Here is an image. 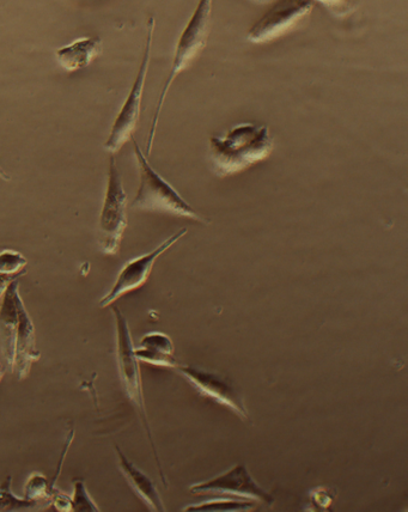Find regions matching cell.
<instances>
[{"mask_svg":"<svg viewBox=\"0 0 408 512\" xmlns=\"http://www.w3.org/2000/svg\"><path fill=\"white\" fill-rule=\"evenodd\" d=\"M54 487L50 481L44 475L34 473L32 477L28 479L26 490H24V498L29 501H34L46 508L51 505V496Z\"/></svg>","mask_w":408,"mask_h":512,"instance_id":"16","label":"cell"},{"mask_svg":"<svg viewBox=\"0 0 408 512\" xmlns=\"http://www.w3.org/2000/svg\"><path fill=\"white\" fill-rule=\"evenodd\" d=\"M127 206H129V198H127L117 161L112 155L111 161H109L108 184L99 222V246L101 251L107 255H115L119 252L127 223H129Z\"/></svg>","mask_w":408,"mask_h":512,"instance_id":"6","label":"cell"},{"mask_svg":"<svg viewBox=\"0 0 408 512\" xmlns=\"http://www.w3.org/2000/svg\"><path fill=\"white\" fill-rule=\"evenodd\" d=\"M3 377H4V369L2 367V364H0V381L3 380Z\"/></svg>","mask_w":408,"mask_h":512,"instance_id":"25","label":"cell"},{"mask_svg":"<svg viewBox=\"0 0 408 512\" xmlns=\"http://www.w3.org/2000/svg\"><path fill=\"white\" fill-rule=\"evenodd\" d=\"M212 9L213 0H199L196 10H194L186 27L182 30L178 44L175 47L172 69H170L167 81L163 85L154 119H152L148 143H146V156H150L152 148H154L158 123H160L162 109L170 88L182 72L190 69L207 45L211 33Z\"/></svg>","mask_w":408,"mask_h":512,"instance_id":"3","label":"cell"},{"mask_svg":"<svg viewBox=\"0 0 408 512\" xmlns=\"http://www.w3.org/2000/svg\"><path fill=\"white\" fill-rule=\"evenodd\" d=\"M252 2L259 3V4H267V3L276 2V0H252Z\"/></svg>","mask_w":408,"mask_h":512,"instance_id":"24","label":"cell"},{"mask_svg":"<svg viewBox=\"0 0 408 512\" xmlns=\"http://www.w3.org/2000/svg\"><path fill=\"white\" fill-rule=\"evenodd\" d=\"M11 481L12 478L8 477L0 485V511H28L42 507L39 503L15 496L11 491Z\"/></svg>","mask_w":408,"mask_h":512,"instance_id":"17","label":"cell"},{"mask_svg":"<svg viewBox=\"0 0 408 512\" xmlns=\"http://www.w3.org/2000/svg\"><path fill=\"white\" fill-rule=\"evenodd\" d=\"M139 362L156 365V367L176 369L178 362L175 359V347L172 338L161 332L145 334L140 340L139 347H135Z\"/></svg>","mask_w":408,"mask_h":512,"instance_id":"12","label":"cell"},{"mask_svg":"<svg viewBox=\"0 0 408 512\" xmlns=\"http://www.w3.org/2000/svg\"><path fill=\"white\" fill-rule=\"evenodd\" d=\"M175 370L184 376L200 394L230 408L242 420L248 422L249 413L245 399L224 377L203 369L184 367V365H178Z\"/></svg>","mask_w":408,"mask_h":512,"instance_id":"11","label":"cell"},{"mask_svg":"<svg viewBox=\"0 0 408 512\" xmlns=\"http://www.w3.org/2000/svg\"><path fill=\"white\" fill-rule=\"evenodd\" d=\"M112 312L115 319V328H117V359L120 379L124 384L127 396H129L132 404L135 405L138 410L146 435H148L152 451H154L162 483L164 486L168 487L160 456L157 454L154 438H152L148 413H146L142 374H140L139 359L136 356L135 345H133L129 322H127L126 316L118 307H113Z\"/></svg>","mask_w":408,"mask_h":512,"instance_id":"5","label":"cell"},{"mask_svg":"<svg viewBox=\"0 0 408 512\" xmlns=\"http://www.w3.org/2000/svg\"><path fill=\"white\" fill-rule=\"evenodd\" d=\"M273 150L269 126L243 123L210 138L207 162L217 178H230L266 161Z\"/></svg>","mask_w":408,"mask_h":512,"instance_id":"1","label":"cell"},{"mask_svg":"<svg viewBox=\"0 0 408 512\" xmlns=\"http://www.w3.org/2000/svg\"><path fill=\"white\" fill-rule=\"evenodd\" d=\"M0 179L4 181H10V176L8 173L5 172V170L0 166Z\"/></svg>","mask_w":408,"mask_h":512,"instance_id":"23","label":"cell"},{"mask_svg":"<svg viewBox=\"0 0 408 512\" xmlns=\"http://www.w3.org/2000/svg\"><path fill=\"white\" fill-rule=\"evenodd\" d=\"M314 8L313 0H276V4L249 29L247 40L255 45L278 40L312 14Z\"/></svg>","mask_w":408,"mask_h":512,"instance_id":"8","label":"cell"},{"mask_svg":"<svg viewBox=\"0 0 408 512\" xmlns=\"http://www.w3.org/2000/svg\"><path fill=\"white\" fill-rule=\"evenodd\" d=\"M51 504L54 505V507H56L58 511H63V512L72 511L71 498L57 490H53V492H52Z\"/></svg>","mask_w":408,"mask_h":512,"instance_id":"21","label":"cell"},{"mask_svg":"<svg viewBox=\"0 0 408 512\" xmlns=\"http://www.w3.org/2000/svg\"><path fill=\"white\" fill-rule=\"evenodd\" d=\"M115 451H117L119 457V467L121 472L124 473L125 478L129 481L132 489L137 492V495L143 499V502L148 505L152 511H166L154 481H152L144 472L140 471L137 466L133 465L118 446L115 447Z\"/></svg>","mask_w":408,"mask_h":512,"instance_id":"14","label":"cell"},{"mask_svg":"<svg viewBox=\"0 0 408 512\" xmlns=\"http://www.w3.org/2000/svg\"><path fill=\"white\" fill-rule=\"evenodd\" d=\"M257 504L247 499L216 497L210 501L200 504L190 505L184 511H202V512H241L253 510Z\"/></svg>","mask_w":408,"mask_h":512,"instance_id":"15","label":"cell"},{"mask_svg":"<svg viewBox=\"0 0 408 512\" xmlns=\"http://www.w3.org/2000/svg\"><path fill=\"white\" fill-rule=\"evenodd\" d=\"M0 337L6 362L18 380L27 377L32 364L40 358L35 327L20 294V279L6 288L0 306Z\"/></svg>","mask_w":408,"mask_h":512,"instance_id":"2","label":"cell"},{"mask_svg":"<svg viewBox=\"0 0 408 512\" xmlns=\"http://www.w3.org/2000/svg\"><path fill=\"white\" fill-rule=\"evenodd\" d=\"M21 276H3V274H0V298L3 297L4 292L6 288H8L9 284L12 282V280H15L16 278H20Z\"/></svg>","mask_w":408,"mask_h":512,"instance_id":"22","label":"cell"},{"mask_svg":"<svg viewBox=\"0 0 408 512\" xmlns=\"http://www.w3.org/2000/svg\"><path fill=\"white\" fill-rule=\"evenodd\" d=\"M187 235V229H181L178 233L168 237V239L156 247L154 251L138 256L127 262L120 271L117 280H115L112 289L108 294L102 298L99 303L100 308H107L117 302L120 297H123L130 292L142 288L148 282L152 268H154L156 261L161 255L169 251L176 243Z\"/></svg>","mask_w":408,"mask_h":512,"instance_id":"9","label":"cell"},{"mask_svg":"<svg viewBox=\"0 0 408 512\" xmlns=\"http://www.w3.org/2000/svg\"><path fill=\"white\" fill-rule=\"evenodd\" d=\"M156 21L154 17H151L148 22V36H146L145 48L142 63H140L139 70L133 82L129 96L121 107L117 118L114 120L111 133L107 142L105 143V149L111 152L112 155L118 154L123 146L130 142L133 138V133L136 132L137 126L140 119V112H142V101L144 95V88L146 77H148L152 42H154Z\"/></svg>","mask_w":408,"mask_h":512,"instance_id":"7","label":"cell"},{"mask_svg":"<svg viewBox=\"0 0 408 512\" xmlns=\"http://www.w3.org/2000/svg\"><path fill=\"white\" fill-rule=\"evenodd\" d=\"M190 491L194 495L247 499V501L266 505H272L274 502L270 493L255 483L252 475L243 465H237L204 483L194 484L190 487Z\"/></svg>","mask_w":408,"mask_h":512,"instance_id":"10","label":"cell"},{"mask_svg":"<svg viewBox=\"0 0 408 512\" xmlns=\"http://www.w3.org/2000/svg\"><path fill=\"white\" fill-rule=\"evenodd\" d=\"M314 3H320L337 18L350 16L356 9V0H313Z\"/></svg>","mask_w":408,"mask_h":512,"instance_id":"20","label":"cell"},{"mask_svg":"<svg viewBox=\"0 0 408 512\" xmlns=\"http://www.w3.org/2000/svg\"><path fill=\"white\" fill-rule=\"evenodd\" d=\"M132 142L139 167L140 184L131 209L163 213V215L191 219L193 222L209 225V219L194 210L191 204H188L185 198L152 168L148 156L140 149L136 140L132 138Z\"/></svg>","mask_w":408,"mask_h":512,"instance_id":"4","label":"cell"},{"mask_svg":"<svg viewBox=\"0 0 408 512\" xmlns=\"http://www.w3.org/2000/svg\"><path fill=\"white\" fill-rule=\"evenodd\" d=\"M27 265L26 256L20 252L12 251V249H5V251L0 252V274H3V276H22L24 272H21Z\"/></svg>","mask_w":408,"mask_h":512,"instance_id":"18","label":"cell"},{"mask_svg":"<svg viewBox=\"0 0 408 512\" xmlns=\"http://www.w3.org/2000/svg\"><path fill=\"white\" fill-rule=\"evenodd\" d=\"M71 501L72 511H100L99 507H97L93 501V498L90 497L87 486H85L84 481L81 479L73 481V496Z\"/></svg>","mask_w":408,"mask_h":512,"instance_id":"19","label":"cell"},{"mask_svg":"<svg viewBox=\"0 0 408 512\" xmlns=\"http://www.w3.org/2000/svg\"><path fill=\"white\" fill-rule=\"evenodd\" d=\"M102 52L103 44L100 38H81L59 48L56 58L65 71L76 72L93 63Z\"/></svg>","mask_w":408,"mask_h":512,"instance_id":"13","label":"cell"}]
</instances>
